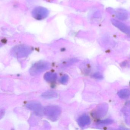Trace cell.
I'll return each mask as SVG.
<instances>
[{
    "label": "cell",
    "mask_w": 130,
    "mask_h": 130,
    "mask_svg": "<svg viewBox=\"0 0 130 130\" xmlns=\"http://www.w3.org/2000/svg\"><path fill=\"white\" fill-rule=\"evenodd\" d=\"M50 65L45 61H39L35 63L29 70V73L32 76H35L49 69Z\"/></svg>",
    "instance_id": "obj_2"
},
{
    "label": "cell",
    "mask_w": 130,
    "mask_h": 130,
    "mask_svg": "<svg viewBox=\"0 0 130 130\" xmlns=\"http://www.w3.org/2000/svg\"><path fill=\"white\" fill-rule=\"evenodd\" d=\"M69 79V77L67 75H65L63 76L60 79V82L63 84L67 83Z\"/></svg>",
    "instance_id": "obj_11"
},
{
    "label": "cell",
    "mask_w": 130,
    "mask_h": 130,
    "mask_svg": "<svg viewBox=\"0 0 130 130\" xmlns=\"http://www.w3.org/2000/svg\"><path fill=\"white\" fill-rule=\"evenodd\" d=\"M31 50L27 47L19 46L13 48L12 51L13 55L18 58L25 57L30 54Z\"/></svg>",
    "instance_id": "obj_3"
},
{
    "label": "cell",
    "mask_w": 130,
    "mask_h": 130,
    "mask_svg": "<svg viewBox=\"0 0 130 130\" xmlns=\"http://www.w3.org/2000/svg\"><path fill=\"white\" fill-rule=\"evenodd\" d=\"M27 107L37 115L41 116L44 114V108L40 103H31L27 105Z\"/></svg>",
    "instance_id": "obj_4"
},
{
    "label": "cell",
    "mask_w": 130,
    "mask_h": 130,
    "mask_svg": "<svg viewBox=\"0 0 130 130\" xmlns=\"http://www.w3.org/2000/svg\"><path fill=\"white\" fill-rule=\"evenodd\" d=\"M90 122V118L87 115L82 116L78 119V124L82 127H83L89 124Z\"/></svg>",
    "instance_id": "obj_5"
},
{
    "label": "cell",
    "mask_w": 130,
    "mask_h": 130,
    "mask_svg": "<svg viewBox=\"0 0 130 130\" xmlns=\"http://www.w3.org/2000/svg\"><path fill=\"white\" fill-rule=\"evenodd\" d=\"M93 76L95 79H102L103 78L102 75L99 73H96L94 74L93 75Z\"/></svg>",
    "instance_id": "obj_12"
},
{
    "label": "cell",
    "mask_w": 130,
    "mask_h": 130,
    "mask_svg": "<svg viewBox=\"0 0 130 130\" xmlns=\"http://www.w3.org/2000/svg\"><path fill=\"white\" fill-rule=\"evenodd\" d=\"M58 94L54 91H47L42 93L41 96L45 99H52L57 97Z\"/></svg>",
    "instance_id": "obj_8"
},
{
    "label": "cell",
    "mask_w": 130,
    "mask_h": 130,
    "mask_svg": "<svg viewBox=\"0 0 130 130\" xmlns=\"http://www.w3.org/2000/svg\"><path fill=\"white\" fill-rule=\"evenodd\" d=\"M61 112V109L57 106H48L44 108V115L52 121H57Z\"/></svg>",
    "instance_id": "obj_1"
},
{
    "label": "cell",
    "mask_w": 130,
    "mask_h": 130,
    "mask_svg": "<svg viewBox=\"0 0 130 130\" xmlns=\"http://www.w3.org/2000/svg\"><path fill=\"white\" fill-rule=\"evenodd\" d=\"M113 122V121L111 119H106V120L100 121L99 122V124H101L108 125L112 124Z\"/></svg>",
    "instance_id": "obj_10"
},
{
    "label": "cell",
    "mask_w": 130,
    "mask_h": 130,
    "mask_svg": "<svg viewBox=\"0 0 130 130\" xmlns=\"http://www.w3.org/2000/svg\"><path fill=\"white\" fill-rule=\"evenodd\" d=\"M112 22L114 23L115 25L118 28L120 29V30L125 33L130 34V29L127 26L122 23L118 22H116L115 20H114V22Z\"/></svg>",
    "instance_id": "obj_6"
},
{
    "label": "cell",
    "mask_w": 130,
    "mask_h": 130,
    "mask_svg": "<svg viewBox=\"0 0 130 130\" xmlns=\"http://www.w3.org/2000/svg\"><path fill=\"white\" fill-rule=\"evenodd\" d=\"M118 95L122 99H126L130 95V91L128 89H124L119 92Z\"/></svg>",
    "instance_id": "obj_9"
},
{
    "label": "cell",
    "mask_w": 130,
    "mask_h": 130,
    "mask_svg": "<svg viewBox=\"0 0 130 130\" xmlns=\"http://www.w3.org/2000/svg\"><path fill=\"white\" fill-rule=\"evenodd\" d=\"M45 80L48 82H53L57 79V75L55 73L48 72L46 73L44 76Z\"/></svg>",
    "instance_id": "obj_7"
}]
</instances>
